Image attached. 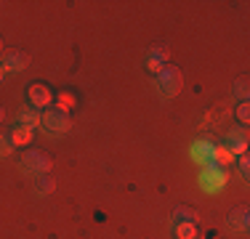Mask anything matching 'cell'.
Returning <instances> with one entry per match:
<instances>
[{
  "label": "cell",
  "instance_id": "7402d4cb",
  "mask_svg": "<svg viewBox=\"0 0 250 239\" xmlns=\"http://www.w3.org/2000/svg\"><path fill=\"white\" fill-rule=\"evenodd\" d=\"M240 173H242V176H248V173H250V159H248V154H242V157H240Z\"/></svg>",
  "mask_w": 250,
  "mask_h": 239
},
{
  "label": "cell",
  "instance_id": "8992f818",
  "mask_svg": "<svg viewBox=\"0 0 250 239\" xmlns=\"http://www.w3.org/2000/svg\"><path fill=\"white\" fill-rule=\"evenodd\" d=\"M192 157L194 162L200 165H213V157H216V143L213 141H194L192 143Z\"/></svg>",
  "mask_w": 250,
  "mask_h": 239
},
{
  "label": "cell",
  "instance_id": "7a4b0ae2",
  "mask_svg": "<svg viewBox=\"0 0 250 239\" xmlns=\"http://www.w3.org/2000/svg\"><path fill=\"white\" fill-rule=\"evenodd\" d=\"M184 80H181V72H178L173 64H165V69L157 75V88L163 91V96H176L181 91Z\"/></svg>",
  "mask_w": 250,
  "mask_h": 239
},
{
  "label": "cell",
  "instance_id": "5bb4252c",
  "mask_svg": "<svg viewBox=\"0 0 250 239\" xmlns=\"http://www.w3.org/2000/svg\"><path fill=\"white\" fill-rule=\"evenodd\" d=\"M229 223L237 226V229H245V226H248V207H237V210H231Z\"/></svg>",
  "mask_w": 250,
  "mask_h": 239
},
{
  "label": "cell",
  "instance_id": "2e32d148",
  "mask_svg": "<svg viewBox=\"0 0 250 239\" xmlns=\"http://www.w3.org/2000/svg\"><path fill=\"white\" fill-rule=\"evenodd\" d=\"M237 120H240V122H250V104L248 101H240V106H237Z\"/></svg>",
  "mask_w": 250,
  "mask_h": 239
},
{
  "label": "cell",
  "instance_id": "4fadbf2b",
  "mask_svg": "<svg viewBox=\"0 0 250 239\" xmlns=\"http://www.w3.org/2000/svg\"><path fill=\"white\" fill-rule=\"evenodd\" d=\"M173 218L181 223V220H189V223H194L197 220V210L194 207H187V205H181V207H176L173 210Z\"/></svg>",
  "mask_w": 250,
  "mask_h": 239
},
{
  "label": "cell",
  "instance_id": "ba28073f",
  "mask_svg": "<svg viewBox=\"0 0 250 239\" xmlns=\"http://www.w3.org/2000/svg\"><path fill=\"white\" fill-rule=\"evenodd\" d=\"M226 149H229L231 154H245V149H248V133L245 130H231Z\"/></svg>",
  "mask_w": 250,
  "mask_h": 239
},
{
  "label": "cell",
  "instance_id": "cb8c5ba5",
  "mask_svg": "<svg viewBox=\"0 0 250 239\" xmlns=\"http://www.w3.org/2000/svg\"><path fill=\"white\" fill-rule=\"evenodd\" d=\"M3 117H5V112H3V106H0V122H3Z\"/></svg>",
  "mask_w": 250,
  "mask_h": 239
},
{
  "label": "cell",
  "instance_id": "d6986e66",
  "mask_svg": "<svg viewBox=\"0 0 250 239\" xmlns=\"http://www.w3.org/2000/svg\"><path fill=\"white\" fill-rule=\"evenodd\" d=\"M59 106L69 112V109L75 106V96H69V93H62V96H59Z\"/></svg>",
  "mask_w": 250,
  "mask_h": 239
},
{
  "label": "cell",
  "instance_id": "e0dca14e",
  "mask_svg": "<svg viewBox=\"0 0 250 239\" xmlns=\"http://www.w3.org/2000/svg\"><path fill=\"white\" fill-rule=\"evenodd\" d=\"M146 67H149V72H152V75H160V72L165 69V61H160V59L149 56V59H146Z\"/></svg>",
  "mask_w": 250,
  "mask_h": 239
},
{
  "label": "cell",
  "instance_id": "d4e9b609",
  "mask_svg": "<svg viewBox=\"0 0 250 239\" xmlns=\"http://www.w3.org/2000/svg\"><path fill=\"white\" fill-rule=\"evenodd\" d=\"M0 53H3V40H0Z\"/></svg>",
  "mask_w": 250,
  "mask_h": 239
},
{
  "label": "cell",
  "instance_id": "ffe728a7",
  "mask_svg": "<svg viewBox=\"0 0 250 239\" xmlns=\"http://www.w3.org/2000/svg\"><path fill=\"white\" fill-rule=\"evenodd\" d=\"M149 56L160 59V61H168V48H165V45H157V48H154V51L149 53Z\"/></svg>",
  "mask_w": 250,
  "mask_h": 239
},
{
  "label": "cell",
  "instance_id": "ac0fdd59",
  "mask_svg": "<svg viewBox=\"0 0 250 239\" xmlns=\"http://www.w3.org/2000/svg\"><path fill=\"white\" fill-rule=\"evenodd\" d=\"M14 152V143H11L8 136H0V157H8Z\"/></svg>",
  "mask_w": 250,
  "mask_h": 239
},
{
  "label": "cell",
  "instance_id": "8fae6325",
  "mask_svg": "<svg viewBox=\"0 0 250 239\" xmlns=\"http://www.w3.org/2000/svg\"><path fill=\"white\" fill-rule=\"evenodd\" d=\"M231 162H234V154H231L226 146H216V157H213V165L224 170V167L231 165Z\"/></svg>",
  "mask_w": 250,
  "mask_h": 239
},
{
  "label": "cell",
  "instance_id": "6da1fadb",
  "mask_svg": "<svg viewBox=\"0 0 250 239\" xmlns=\"http://www.w3.org/2000/svg\"><path fill=\"white\" fill-rule=\"evenodd\" d=\"M40 122H43V128L48 130V133H67L69 128H72V117H69L67 109H62V106H48V109L40 112Z\"/></svg>",
  "mask_w": 250,
  "mask_h": 239
},
{
  "label": "cell",
  "instance_id": "7c38bea8",
  "mask_svg": "<svg viewBox=\"0 0 250 239\" xmlns=\"http://www.w3.org/2000/svg\"><path fill=\"white\" fill-rule=\"evenodd\" d=\"M176 237L178 239H197V226L189 223V220H181L176 226Z\"/></svg>",
  "mask_w": 250,
  "mask_h": 239
},
{
  "label": "cell",
  "instance_id": "5b68a950",
  "mask_svg": "<svg viewBox=\"0 0 250 239\" xmlns=\"http://www.w3.org/2000/svg\"><path fill=\"white\" fill-rule=\"evenodd\" d=\"M27 96H29V106H35V109H48L51 101H53L51 88L43 85V82H32L29 91H27Z\"/></svg>",
  "mask_w": 250,
  "mask_h": 239
},
{
  "label": "cell",
  "instance_id": "44dd1931",
  "mask_svg": "<svg viewBox=\"0 0 250 239\" xmlns=\"http://www.w3.org/2000/svg\"><path fill=\"white\" fill-rule=\"evenodd\" d=\"M45 176H48V173H45ZM45 176L38 181V189H40V191H51V189H53V181H51V178H45Z\"/></svg>",
  "mask_w": 250,
  "mask_h": 239
},
{
  "label": "cell",
  "instance_id": "277c9868",
  "mask_svg": "<svg viewBox=\"0 0 250 239\" xmlns=\"http://www.w3.org/2000/svg\"><path fill=\"white\" fill-rule=\"evenodd\" d=\"M21 165H24L27 173H38V176H45V173L51 170L53 162H51V157H48L45 152H27V154H24V162H21Z\"/></svg>",
  "mask_w": 250,
  "mask_h": 239
},
{
  "label": "cell",
  "instance_id": "9c48e42d",
  "mask_svg": "<svg viewBox=\"0 0 250 239\" xmlns=\"http://www.w3.org/2000/svg\"><path fill=\"white\" fill-rule=\"evenodd\" d=\"M32 136H35L32 128H24V125H16V128L8 130V139H11V143H14V149L29 143V141H32Z\"/></svg>",
  "mask_w": 250,
  "mask_h": 239
},
{
  "label": "cell",
  "instance_id": "30bf717a",
  "mask_svg": "<svg viewBox=\"0 0 250 239\" xmlns=\"http://www.w3.org/2000/svg\"><path fill=\"white\" fill-rule=\"evenodd\" d=\"M19 125L35 130L40 125V109H35V106H24V109L19 112Z\"/></svg>",
  "mask_w": 250,
  "mask_h": 239
},
{
  "label": "cell",
  "instance_id": "9a60e30c",
  "mask_svg": "<svg viewBox=\"0 0 250 239\" xmlns=\"http://www.w3.org/2000/svg\"><path fill=\"white\" fill-rule=\"evenodd\" d=\"M248 77H240V80L234 82V96H240L242 101H248Z\"/></svg>",
  "mask_w": 250,
  "mask_h": 239
},
{
  "label": "cell",
  "instance_id": "603a6c76",
  "mask_svg": "<svg viewBox=\"0 0 250 239\" xmlns=\"http://www.w3.org/2000/svg\"><path fill=\"white\" fill-rule=\"evenodd\" d=\"M3 77H5V67H3V61H0V82H3Z\"/></svg>",
  "mask_w": 250,
  "mask_h": 239
},
{
  "label": "cell",
  "instance_id": "52a82bcc",
  "mask_svg": "<svg viewBox=\"0 0 250 239\" xmlns=\"http://www.w3.org/2000/svg\"><path fill=\"white\" fill-rule=\"evenodd\" d=\"M27 64H29V56L24 51H8V53H5V59H3L5 72H19V69H24Z\"/></svg>",
  "mask_w": 250,
  "mask_h": 239
},
{
  "label": "cell",
  "instance_id": "3957f363",
  "mask_svg": "<svg viewBox=\"0 0 250 239\" xmlns=\"http://www.w3.org/2000/svg\"><path fill=\"white\" fill-rule=\"evenodd\" d=\"M224 183H226V173L221 170V167L208 165L205 170H202V176H200V186L205 189V191H221V189H224Z\"/></svg>",
  "mask_w": 250,
  "mask_h": 239
}]
</instances>
